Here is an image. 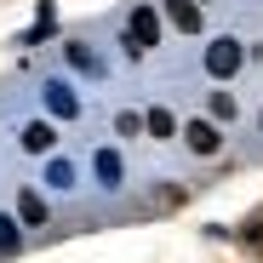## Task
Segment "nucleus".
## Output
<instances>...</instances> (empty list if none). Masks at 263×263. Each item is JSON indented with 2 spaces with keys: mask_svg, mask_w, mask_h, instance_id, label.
<instances>
[{
  "mask_svg": "<svg viewBox=\"0 0 263 263\" xmlns=\"http://www.w3.org/2000/svg\"><path fill=\"white\" fill-rule=\"evenodd\" d=\"M149 46H160V17H155V6H138L132 12V29H126V52L143 58Z\"/></svg>",
  "mask_w": 263,
  "mask_h": 263,
  "instance_id": "obj_1",
  "label": "nucleus"
},
{
  "mask_svg": "<svg viewBox=\"0 0 263 263\" xmlns=\"http://www.w3.org/2000/svg\"><path fill=\"white\" fill-rule=\"evenodd\" d=\"M183 143H189L195 155H217V149H223V132H217L212 120H189V126H183Z\"/></svg>",
  "mask_w": 263,
  "mask_h": 263,
  "instance_id": "obj_2",
  "label": "nucleus"
},
{
  "mask_svg": "<svg viewBox=\"0 0 263 263\" xmlns=\"http://www.w3.org/2000/svg\"><path fill=\"white\" fill-rule=\"evenodd\" d=\"M206 69L212 74H235L240 69V46H235V40H217V46L206 52Z\"/></svg>",
  "mask_w": 263,
  "mask_h": 263,
  "instance_id": "obj_3",
  "label": "nucleus"
},
{
  "mask_svg": "<svg viewBox=\"0 0 263 263\" xmlns=\"http://www.w3.org/2000/svg\"><path fill=\"white\" fill-rule=\"evenodd\" d=\"M166 12H172V23H178L183 34L200 29V6H195V0H166Z\"/></svg>",
  "mask_w": 263,
  "mask_h": 263,
  "instance_id": "obj_4",
  "label": "nucleus"
},
{
  "mask_svg": "<svg viewBox=\"0 0 263 263\" xmlns=\"http://www.w3.org/2000/svg\"><path fill=\"white\" fill-rule=\"evenodd\" d=\"M52 143H58V138H52V126H40V120L23 126V149H29V155H46Z\"/></svg>",
  "mask_w": 263,
  "mask_h": 263,
  "instance_id": "obj_5",
  "label": "nucleus"
},
{
  "mask_svg": "<svg viewBox=\"0 0 263 263\" xmlns=\"http://www.w3.org/2000/svg\"><path fill=\"white\" fill-rule=\"evenodd\" d=\"M46 103H52V115H80V103H74V92H69V86H46Z\"/></svg>",
  "mask_w": 263,
  "mask_h": 263,
  "instance_id": "obj_6",
  "label": "nucleus"
},
{
  "mask_svg": "<svg viewBox=\"0 0 263 263\" xmlns=\"http://www.w3.org/2000/svg\"><path fill=\"white\" fill-rule=\"evenodd\" d=\"M17 217H23V223H46V206H40V195H17Z\"/></svg>",
  "mask_w": 263,
  "mask_h": 263,
  "instance_id": "obj_7",
  "label": "nucleus"
},
{
  "mask_svg": "<svg viewBox=\"0 0 263 263\" xmlns=\"http://www.w3.org/2000/svg\"><path fill=\"white\" fill-rule=\"evenodd\" d=\"M143 126L155 132V138H172V132H178V120H172L166 109H149V115H143Z\"/></svg>",
  "mask_w": 263,
  "mask_h": 263,
  "instance_id": "obj_8",
  "label": "nucleus"
},
{
  "mask_svg": "<svg viewBox=\"0 0 263 263\" xmlns=\"http://www.w3.org/2000/svg\"><path fill=\"white\" fill-rule=\"evenodd\" d=\"M69 63H74L80 74H98V58H92V52H86V46H69Z\"/></svg>",
  "mask_w": 263,
  "mask_h": 263,
  "instance_id": "obj_9",
  "label": "nucleus"
},
{
  "mask_svg": "<svg viewBox=\"0 0 263 263\" xmlns=\"http://www.w3.org/2000/svg\"><path fill=\"white\" fill-rule=\"evenodd\" d=\"M98 178H103V183H120V160H115V155H98Z\"/></svg>",
  "mask_w": 263,
  "mask_h": 263,
  "instance_id": "obj_10",
  "label": "nucleus"
},
{
  "mask_svg": "<svg viewBox=\"0 0 263 263\" xmlns=\"http://www.w3.org/2000/svg\"><path fill=\"white\" fill-rule=\"evenodd\" d=\"M0 252H17V223L12 217H0Z\"/></svg>",
  "mask_w": 263,
  "mask_h": 263,
  "instance_id": "obj_11",
  "label": "nucleus"
},
{
  "mask_svg": "<svg viewBox=\"0 0 263 263\" xmlns=\"http://www.w3.org/2000/svg\"><path fill=\"white\" fill-rule=\"evenodd\" d=\"M115 132H120V138H138L143 120H138V115H120V120H115Z\"/></svg>",
  "mask_w": 263,
  "mask_h": 263,
  "instance_id": "obj_12",
  "label": "nucleus"
},
{
  "mask_svg": "<svg viewBox=\"0 0 263 263\" xmlns=\"http://www.w3.org/2000/svg\"><path fill=\"white\" fill-rule=\"evenodd\" d=\"M212 115H217V120H229V115H235V98H229V92H217V98H212Z\"/></svg>",
  "mask_w": 263,
  "mask_h": 263,
  "instance_id": "obj_13",
  "label": "nucleus"
}]
</instances>
